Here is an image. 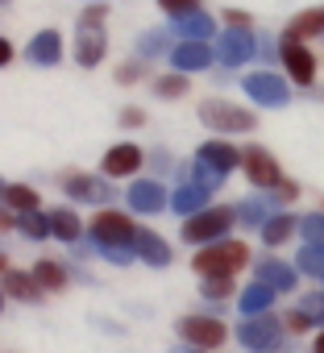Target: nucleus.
Returning a JSON list of instances; mask_svg holds the SVG:
<instances>
[{"mask_svg":"<svg viewBox=\"0 0 324 353\" xmlns=\"http://www.w3.org/2000/svg\"><path fill=\"white\" fill-rule=\"evenodd\" d=\"M92 233H96L100 254H104L108 262L125 266V262L133 258V237H137V229H133L121 212H100V216H96V225H92Z\"/></svg>","mask_w":324,"mask_h":353,"instance_id":"nucleus-1","label":"nucleus"},{"mask_svg":"<svg viewBox=\"0 0 324 353\" xmlns=\"http://www.w3.org/2000/svg\"><path fill=\"white\" fill-rule=\"evenodd\" d=\"M245 258H250V250H245L241 241H225V245L204 250V254L196 258V270H200L204 279H229L237 266H245Z\"/></svg>","mask_w":324,"mask_h":353,"instance_id":"nucleus-2","label":"nucleus"},{"mask_svg":"<svg viewBox=\"0 0 324 353\" xmlns=\"http://www.w3.org/2000/svg\"><path fill=\"white\" fill-rule=\"evenodd\" d=\"M75 59H79L83 67H96V63L104 59V9H88V13H83V30H79Z\"/></svg>","mask_w":324,"mask_h":353,"instance_id":"nucleus-3","label":"nucleus"},{"mask_svg":"<svg viewBox=\"0 0 324 353\" xmlns=\"http://www.w3.org/2000/svg\"><path fill=\"white\" fill-rule=\"evenodd\" d=\"M237 336H241V345L254 349V353H274V349H279V324H274V316H250V320L237 328Z\"/></svg>","mask_w":324,"mask_h":353,"instance_id":"nucleus-4","label":"nucleus"},{"mask_svg":"<svg viewBox=\"0 0 324 353\" xmlns=\"http://www.w3.org/2000/svg\"><path fill=\"white\" fill-rule=\"evenodd\" d=\"M229 225H233V212H229V208H208V212H196V216L183 225V237H188V241H212V237H221Z\"/></svg>","mask_w":324,"mask_h":353,"instance_id":"nucleus-5","label":"nucleus"},{"mask_svg":"<svg viewBox=\"0 0 324 353\" xmlns=\"http://www.w3.org/2000/svg\"><path fill=\"white\" fill-rule=\"evenodd\" d=\"M200 117H204V125H212V129H254V117L245 112V108H229V104H204L200 108Z\"/></svg>","mask_w":324,"mask_h":353,"instance_id":"nucleus-6","label":"nucleus"},{"mask_svg":"<svg viewBox=\"0 0 324 353\" xmlns=\"http://www.w3.org/2000/svg\"><path fill=\"white\" fill-rule=\"evenodd\" d=\"M241 162H245V174L258 183V188H270V183H279V166H274V158L262 150V145H250L245 154H241Z\"/></svg>","mask_w":324,"mask_h":353,"instance_id":"nucleus-7","label":"nucleus"},{"mask_svg":"<svg viewBox=\"0 0 324 353\" xmlns=\"http://www.w3.org/2000/svg\"><path fill=\"white\" fill-rule=\"evenodd\" d=\"M179 332H183L192 345H204V349H212V345L225 341V324H221V320H204V316H188V320L179 324Z\"/></svg>","mask_w":324,"mask_h":353,"instance_id":"nucleus-8","label":"nucleus"},{"mask_svg":"<svg viewBox=\"0 0 324 353\" xmlns=\"http://www.w3.org/2000/svg\"><path fill=\"white\" fill-rule=\"evenodd\" d=\"M254 54V38L250 34H221V42H216V59L225 63V67H241L245 59Z\"/></svg>","mask_w":324,"mask_h":353,"instance_id":"nucleus-9","label":"nucleus"},{"mask_svg":"<svg viewBox=\"0 0 324 353\" xmlns=\"http://www.w3.org/2000/svg\"><path fill=\"white\" fill-rule=\"evenodd\" d=\"M245 92H250L254 100L270 104V108H283V104H287V83L274 79V75H250V79H245Z\"/></svg>","mask_w":324,"mask_h":353,"instance_id":"nucleus-10","label":"nucleus"},{"mask_svg":"<svg viewBox=\"0 0 324 353\" xmlns=\"http://www.w3.org/2000/svg\"><path fill=\"white\" fill-rule=\"evenodd\" d=\"M133 250L150 262V266H167L171 262V245L162 241V237H154L150 229H137V237H133Z\"/></svg>","mask_w":324,"mask_h":353,"instance_id":"nucleus-11","label":"nucleus"},{"mask_svg":"<svg viewBox=\"0 0 324 353\" xmlns=\"http://www.w3.org/2000/svg\"><path fill=\"white\" fill-rule=\"evenodd\" d=\"M171 63H175V67H183V71H200V67H208V63H212V50H208L204 42H183V46H175Z\"/></svg>","mask_w":324,"mask_h":353,"instance_id":"nucleus-12","label":"nucleus"},{"mask_svg":"<svg viewBox=\"0 0 324 353\" xmlns=\"http://www.w3.org/2000/svg\"><path fill=\"white\" fill-rule=\"evenodd\" d=\"M283 63L291 67V75H295L299 83H312V75H316V63H312V54H307L299 42H287V46H283Z\"/></svg>","mask_w":324,"mask_h":353,"instance_id":"nucleus-13","label":"nucleus"},{"mask_svg":"<svg viewBox=\"0 0 324 353\" xmlns=\"http://www.w3.org/2000/svg\"><path fill=\"white\" fill-rule=\"evenodd\" d=\"M141 166V150L137 145H112L108 154H104V170L108 174H129V170H137Z\"/></svg>","mask_w":324,"mask_h":353,"instance_id":"nucleus-14","label":"nucleus"},{"mask_svg":"<svg viewBox=\"0 0 324 353\" xmlns=\"http://www.w3.org/2000/svg\"><path fill=\"white\" fill-rule=\"evenodd\" d=\"M30 59L38 63V67H50V63H59L63 59V42H59V34H38L34 42H30Z\"/></svg>","mask_w":324,"mask_h":353,"instance_id":"nucleus-15","label":"nucleus"},{"mask_svg":"<svg viewBox=\"0 0 324 353\" xmlns=\"http://www.w3.org/2000/svg\"><path fill=\"white\" fill-rule=\"evenodd\" d=\"M200 162H208V166H216V170H233V166L241 162V154H237L233 145H225V141H204V145H200Z\"/></svg>","mask_w":324,"mask_h":353,"instance_id":"nucleus-16","label":"nucleus"},{"mask_svg":"<svg viewBox=\"0 0 324 353\" xmlns=\"http://www.w3.org/2000/svg\"><path fill=\"white\" fill-rule=\"evenodd\" d=\"M162 200H167V192H162L158 183H133V188H129V204H133L137 212H158Z\"/></svg>","mask_w":324,"mask_h":353,"instance_id":"nucleus-17","label":"nucleus"},{"mask_svg":"<svg viewBox=\"0 0 324 353\" xmlns=\"http://www.w3.org/2000/svg\"><path fill=\"white\" fill-rule=\"evenodd\" d=\"M258 283H266L270 291H291L295 287V270L283 262H262L258 266Z\"/></svg>","mask_w":324,"mask_h":353,"instance_id":"nucleus-18","label":"nucleus"},{"mask_svg":"<svg viewBox=\"0 0 324 353\" xmlns=\"http://www.w3.org/2000/svg\"><path fill=\"white\" fill-rule=\"evenodd\" d=\"M270 299H274V291H270L266 283H254V287H245V291H241V299H237V303H241V312H245V316H262V312L270 307Z\"/></svg>","mask_w":324,"mask_h":353,"instance_id":"nucleus-19","label":"nucleus"},{"mask_svg":"<svg viewBox=\"0 0 324 353\" xmlns=\"http://www.w3.org/2000/svg\"><path fill=\"white\" fill-rule=\"evenodd\" d=\"M67 196L71 200H108L104 183L100 179H88V174H71V179H67Z\"/></svg>","mask_w":324,"mask_h":353,"instance_id":"nucleus-20","label":"nucleus"},{"mask_svg":"<svg viewBox=\"0 0 324 353\" xmlns=\"http://www.w3.org/2000/svg\"><path fill=\"white\" fill-rule=\"evenodd\" d=\"M320 30H324V9H312V13H303V17L291 21L287 38H291V42H303V38H316Z\"/></svg>","mask_w":324,"mask_h":353,"instance_id":"nucleus-21","label":"nucleus"},{"mask_svg":"<svg viewBox=\"0 0 324 353\" xmlns=\"http://www.w3.org/2000/svg\"><path fill=\"white\" fill-rule=\"evenodd\" d=\"M175 34H183V38L200 42V38H208V34H212V17H208V13H188V17H179V21H175Z\"/></svg>","mask_w":324,"mask_h":353,"instance_id":"nucleus-22","label":"nucleus"},{"mask_svg":"<svg viewBox=\"0 0 324 353\" xmlns=\"http://www.w3.org/2000/svg\"><path fill=\"white\" fill-rule=\"evenodd\" d=\"M171 208L175 212H204V188H179L171 196Z\"/></svg>","mask_w":324,"mask_h":353,"instance_id":"nucleus-23","label":"nucleus"},{"mask_svg":"<svg viewBox=\"0 0 324 353\" xmlns=\"http://www.w3.org/2000/svg\"><path fill=\"white\" fill-rule=\"evenodd\" d=\"M5 291L17 295V299H38V279H26V274L9 270V274H5Z\"/></svg>","mask_w":324,"mask_h":353,"instance_id":"nucleus-24","label":"nucleus"},{"mask_svg":"<svg viewBox=\"0 0 324 353\" xmlns=\"http://www.w3.org/2000/svg\"><path fill=\"white\" fill-rule=\"evenodd\" d=\"M295 229H299V225H295L291 216H274V221H266V225H262V237H266L270 245H279V241H287Z\"/></svg>","mask_w":324,"mask_h":353,"instance_id":"nucleus-25","label":"nucleus"},{"mask_svg":"<svg viewBox=\"0 0 324 353\" xmlns=\"http://www.w3.org/2000/svg\"><path fill=\"white\" fill-rule=\"evenodd\" d=\"M50 225H54V233H59L63 241H75V237H79V221H75V212H67V208L50 212Z\"/></svg>","mask_w":324,"mask_h":353,"instance_id":"nucleus-26","label":"nucleus"},{"mask_svg":"<svg viewBox=\"0 0 324 353\" xmlns=\"http://www.w3.org/2000/svg\"><path fill=\"white\" fill-rule=\"evenodd\" d=\"M266 212H270V200H250L237 208V221L241 225H266Z\"/></svg>","mask_w":324,"mask_h":353,"instance_id":"nucleus-27","label":"nucleus"},{"mask_svg":"<svg viewBox=\"0 0 324 353\" xmlns=\"http://www.w3.org/2000/svg\"><path fill=\"white\" fill-rule=\"evenodd\" d=\"M34 279H38V287H50V291H59V287L67 283V274H63V266H59V262H42Z\"/></svg>","mask_w":324,"mask_h":353,"instance_id":"nucleus-28","label":"nucleus"},{"mask_svg":"<svg viewBox=\"0 0 324 353\" xmlns=\"http://www.w3.org/2000/svg\"><path fill=\"white\" fill-rule=\"evenodd\" d=\"M299 266H303L307 274L324 279V250H320V245H307V250H299Z\"/></svg>","mask_w":324,"mask_h":353,"instance_id":"nucleus-29","label":"nucleus"},{"mask_svg":"<svg viewBox=\"0 0 324 353\" xmlns=\"http://www.w3.org/2000/svg\"><path fill=\"white\" fill-rule=\"evenodd\" d=\"M5 200H9L13 208H21V212H30V208L38 204V196H34L30 188H21V183H13V188H5Z\"/></svg>","mask_w":324,"mask_h":353,"instance_id":"nucleus-30","label":"nucleus"},{"mask_svg":"<svg viewBox=\"0 0 324 353\" xmlns=\"http://www.w3.org/2000/svg\"><path fill=\"white\" fill-rule=\"evenodd\" d=\"M21 229H26L30 237H50V229H54V225H50V216H38V212H26V216H21Z\"/></svg>","mask_w":324,"mask_h":353,"instance_id":"nucleus-31","label":"nucleus"},{"mask_svg":"<svg viewBox=\"0 0 324 353\" xmlns=\"http://www.w3.org/2000/svg\"><path fill=\"white\" fill-rule=\"evenodd\" d=\"M299 312L312 320V324H324V295L316 291V295H303V303H299Z\"/></svg>","mask_w":324,"mask_h":353,"instance_id":"nucleus-32","label":"nucleus"},{"mask_svg":"<svg viewBox=\"0 0 324 353\" xmlns=\"http://www.w3.org/2000/svg\"><path fill=\"white\" fill-rule=\"evenodd\" d=\"M303 237H307V245H320L324 250V216H303Z\"/></svg>","mask_w":324,"mask_h":353,"instance_id":"nucleus-33","label":"nucleus"},{"mask_svg":"<svg viewBox=\"0 0 324 353\" xmlns=\"http://www.w3.org/2000/svg\"><path fill=\"white\" fill-rule=\"evenodd\" d=\"M196 179H200V188H204V192H212V188H221V179H225V170H216V166L200 162V170H196Z\"/></svg>","mask_w":324,"mask_h":353,"instance_id":"nucleus-34","label":"nucleus"},{"mask_svg":"<svg viewBox=\"0 0 324 353\" xmlns=\"http://www.w3.org/2000/svg\"><path fill=\"white\" fill-rule=\"evenodd\" d=\"M158 5L167 9L175 21H179V17H188V13H196V0H158Z\"/></svg>","mask_w":324,"mask_h":353,"instance_id":"nucleus-35","label":"nucleus"},{"mask_svg":"<svg viewBox=\"0 0 324 353\" xmlns=\"http://www.w3.org/2000/svg\"><path fill=\"white\" fill-rule=\"evenodd\" d=\"M183 92H188V79H179V75L158 83V96H183Z\"/></svg>","mask_w":324,"mask_h":353,"instance_id":"nucleus-36","label":"nucleus"},{"mask_svg":"<svg viewBox=\"0 0 324 353\" xmlns=\"http://www.w3.org/2000/svg\"><path fill=\"white\" fill-rule=\"evenodd\" d=\"M208 295H229V279H208Z\"/></svg>","mask_w":324,"mask_h":353,"instance_id":"nucleus-37","label":"nucleus"},{"mask_svg":"<svg viewBox=\"0 0 324 353\" xmlns=\"http://www.w3.org/2000/svg\"><path fill=\"white\" fill-rule=\"evenodd\" d=\"M158 46H162V38H158V34H154V38H145V42H141V54H154V50H158Z\"/></svg>","mask_w":324,"mask_h":353,"instance_id":"nucleus-38","label":"nucleus"},{"mask_svg":"<svg viewBox=\"0 0 324 353\" xmlns=\"http://www.w3.org/2000/svg\"><path fill=\"white\" fill-rule=\"evenodd\" d=\"M9 59H13V46H9V42H0V67H5Z\"/></svg>","mask_w":324,"mask_h":353,"instance_id":"nucleus-39","label":"nucleus"},{"mask_svg":"<svg viewBox=\"0 0 324 353\" xmlns=\"http://www.w3.org/2000/svg\"><path fill=\"white\" fill-rule=\"evenodd\" d=\"M316 353H324V336H320V341H316Z\"/></svg>","mask_w":324,"mask_h":353,"instance_id":"nucleus-40","label":"nucleus"},{"mask_svg":"<svg viewBox=\"0 0 324 353\" xmlns=\"http://www.w3.org/2000/svg\"><path fill=\"white\" fill-rule=\"evenodd\" d=\"M171 353H200V349H171Z\"/></svg>","mask_w":324,"mask_h":353,"instance_id":"nucleus-41","label":"nucleus"},{"mask_svg":"<svg viewBox=\"0 0 324 353\" xmlns=\"http://www.w3.org/2000/svg\"><path fill=\"white\" fill-rule=\"evenodd\" d=\"M0 266H5V258H0Z\"/></svg>","mask_w":324,"mask_h":353,"instance_id":"nucleus-42","label":"nucleus"}]
</instances>
